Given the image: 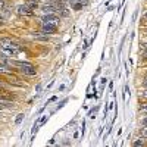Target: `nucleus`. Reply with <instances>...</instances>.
<instances>
[{"label":"nucleus","mask_w":147,"mask_h":147,"mask_svg":"<svg viewBox=\"0 0 147 147\" xmlns=\"http://www.w3.org/2000/svg\"><path fill=\"white\" fill-rule=\"evenodd\" d=\"M5 5H6V3H5V0H0V10L5 7Z\"/></svg>","instance_id":"nucleus-14"},{"label":"nucleus","mask_w":147,"mask_h":147,"mask_svg":"<svg viewBox=\"0 0 147 147\" xmlns=\"http://www.w3.org/2000/svg\"><path fill=\"white\" fill-rule=\"evenodd\" d=\"M143 125H146V127H147V116L143 119Z\"/></svg>","instance_id":"nucleus-17"},{"label":"nucleus","mask_w":147,"mask_h":147,"mask_svg":"<svg viewBox=\"0 0 147 147\" xmlns=\"http://www.w3.org/2000/svg\"><path fill=\"white\" fill-rule=\"evenodd\" d=\"M15 65L19 68V71H21L22 74H25V75L32 77V75H35V74H37L35 66H34L32 63H30V62H15Z\"/></svg>","instance_id":"nucleus-2"},{"label":"nucleus","mask_w":147,"mask_h":147,"mask_svg":"<svg viewBox=\"0 0 147 147\" xmlns=\"http://www.w3.org/2000/svg\"><path fill=\"white\" fill-rule=\"evenodd\" d=\"M32 38L41 40V41H47L49 37H47V34H44V32H34V34H32Z\"/></svg>","instance_id":"nucleus-7"},{"label":"nucleus","mask_w":147,"mask_h":147,"mask_svg":"<svg viewBox=\"0 0 147 147\" xmlns=\"http://www.w3.org/2000/svg\"><path fill=\"white\" fill-rule=\"evenodd\" d=\"M24 116H25V115H24V113H19V115L16 116V119H15V124H16V125H18V124H21V122H22Z\"/></svg>","instance_id":"nucleus-10"},{"label":"nucleus","mask_w":147,"mask_h":147,"mask_svg":"<svg viewBox=\"0 0 147 147\" xmlns=\"http://www.w3.org/2000/svg\"><path fill=\"white\" fill-rule=\"evenodd\" d=\"M0 72H6V66L5 65H0Z\"/></svg>","instance_id":"nucleus-15"},{"label":"nucleus","mask_w":147,"mask_h":147,"mask_svg":"<svg viewBox=\"0 0 147 147\" xmlns=\"http://www.w3.org/2000/svg\"><path fill=\"white\" fill-rule=\"evenodd\" d=\"M43 12H44V15H50V13H56L57 9L53 5H44L43 6Z\"/></svg>","instance_id":"nucleus-6"},{"label":"nucleus","mask_w":147,"mask_h":147,"mask_svg":"<svg viewBox=\"0 0 147 147\" xmlns=\"http://www.w3.org/2000/svg\"><path fill=\"white\" fill-rule=\"evenodd\" d=\"M16 13H18L19 16H32L34 12H32V9H30L27 5H21V6H18V9H16Z\"/></svg>","instance_id":"nucleus-4"},{"label":"nucleus","mask_w":147,"mask_h":147,"mask_svg":"<svg viewBox=\"0 0 147 147\" xmlns=\"http://www.w3.org/2000/svg\"><path fill=\"white\" fill-rule=\"evenodd\" d=\"M0 47H2L5 52H7L9 55H12V56H18V53H19V47L16 44H13L10 40H7V38L0 40Z\"/></svg>","instance_id":"nucleus-1"},{"label":"nucleus","mask_w":147,"mask_h":147,"mask_svg":"<svg viewBox=\"0 0 147 147\" xmlns=\"http://www.w3.org/2000/svg\"><path fill=\"white\" fill-rule=\"evenodd\" d=\"M140 136H141V138H147V127L146 125H144V128L140 129Z\"/></svg>","instance_id":"nucleus-9"},{"label":"nucleus","mask_w":147,"mask_h":147,"mask_svg":"<svg viewBox=\"0 0 147 147\" xmlns=\"http://www.w3.org/2000/svg\"><path fill=\"white\" fill-rule=\"evenodd\" d=\"M2 24H3V18H0V25H2Z\"/></svg>","instance_id":"nucleus-20"},{"label":"nucleus","mask_w":147,"mask_h":147,"mask_svg":"<svg viewBox=\"0 0 147 147\" xmlns=\"http://www.w3.org/2000/svg\"><path fill=\"white\" fill-rule=\"evenodd\" d=\"M41 21H43L44 24H50V25H55V27H57V25H59V22H60V19H59L55 13H50V15H43Z\"/></svg>","instance_id":"nucleus-3"},{"label":"nucleus","mask_w":147,"mask_h":147,"mask_svg":"<svg viewBox=\"0 0 147 147\" xmlns=\"http://www.w3.org/2000/svg\"><path fill=\"white\" fill-rule=\"evenodd\" d=\"M56 30H57V27L50 25V24H44V22H43V25H41V31H43L44 34H55Z\"/></svg>","instance_id":"nucleus-5"},{"label":"nucleus","mask_w":147,"mask_h":147,"mask_svg":"<svg viewBox=\"0 0 147 147\" xmlns=\"http://www.w3.org/2000/svg\"><path fill=\"white\" fill-rule=\"evenodd\" d=\"M143 56H144V57L147 59V49H146V50H144V53H143Z\"/></svg>","instance_id":"nucleus-19"},{"label":"nucleus","mask_w":147,"mask_h":147,"mask_svg":"<svg viewBox=\"0 0 147 147\" xmlns=\"http://www.w3.org/2000/svg\"><path fill=\"white\" fill-rule=\"evenodd\" d=\"M140 110L146 112V110H147V102H144V103H141V105H140Z\"/></svg>","instance_id":"nucleus-12"},{"label":"nucleus","mask_w":147,"mask_h":147,"mask_svg":"<svg viewBox=\"0 0 147 147\" xmlns=\"http://www.w3.org/2000/svg\"><path fill=\"white\" fill-rule=\"evenodd\" d=\"M143 47H144V49H147V43H144V44H143Z\"/></svg>","instance_id":"nucleus-21"},{"label":"nucleus","mask_w":147,"mask_h":147,"mask_svg":"<svg viewBox=\"0 0 147 147\" xmlns=\"http://www.w3.org/2000/svg\"><path fill=\"white\" fill-rule=\"evenodd\" d=\"M146 16H147V12H146Z\"/></svg>","instance_id":"nucleus-22"},{"label":"nucleus","mask_w":147,"mask_h":147,"mask_svg":"<svg viewBox=\"0 0 147 147\" xmlns=\"http://www.w3.org/2000/svg\"><path fill=\"white\" fill-rule=\"evenodd\" d=\"M143 85H144V87H147V77L144 78V81H143Z\"/></svg>","instance_id":"nucleus-18"},{"label":"nucleus","mask_w":147,"mask_h":147,"mask_svg":"<svg viewBox=\"0 0 147 147\" xmlns=\"http://www.w3.org/2000/svg\"><path fill=\"white\" fill-rule=\"evenodd\" d=\"M47 119H49V116H47V115H44V116H43V118L38 121V125H44L46 122H47Z\"/></svg>","instance_id":"nucleus-11"},{"label":"nucleus","mask_w":147,"mask_h":147,"mask_svg":"<svg viewBox=\"0 0 147 147\" xmlns=\"http://www.w3.org/2000/svg\"><path fill=\"white\" fill-rule=\"evenodd\" d=\"M134 146H137V147L138 146H144V140H137L136 143H134Z\"/></svg>","instance_id":"nucleus-13"},{"label":"nucleus","mask_w":147,"mask_h":147,"mask_svg":"<svg viewBox=\"0 0 147 147\" xmlns=\"http://www.w3.org/2000/svg\"><path fill=\"white\" fill-rule=\"evenodd\" d=\"M141 96H143V97H146V99H147V88H146L144 91H141Z\"/></svg>","instance_id":"nucleus-16"},{"label":"nucleus","mask_w":147,"mask_h":147,"mask_svg":"<svg viewBox=\"0 0 147 147\" xmlns=\"http://www.w3.org/2000/svg\"><path fill=\"white\" fill-rule=\"evenodd\" d=\"M25 5H27V6H28L30 9H32V10H34V9H35L37 6H38V3H37L35 0H28V2H27Z\"/></svg>","instance_id":"nucleus-8"}]
</instances>
